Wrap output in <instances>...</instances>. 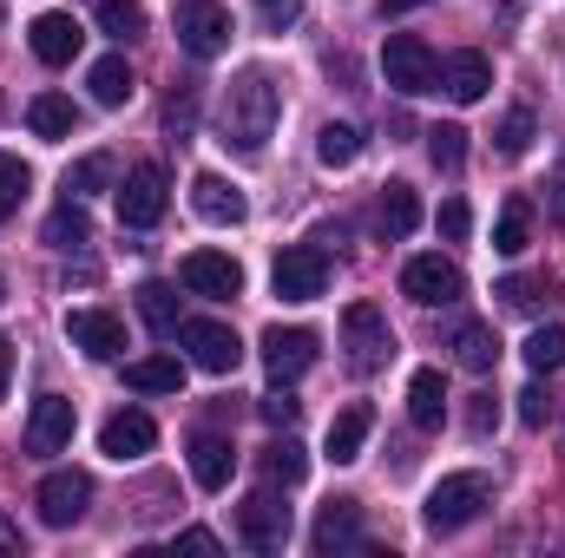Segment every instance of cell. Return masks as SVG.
Returning a JSON list of instances; mask_svg holds the SVG:
<instances>
[{
  "instance_id": "8fae6325",
  "label": "cell",
  "mask_w": 565,
  "mask_h": 558,
  "mask_svg": "<svg viewBox=\"0 0 565 558\" xmlns=\"http://www.w3.org/2000/svg\"><path fill=\"white\" fill-rule=\"evenodd\" d=\"M402 296H415L422 309H447V302L467 296V277H460L454 257H415V264L402 270Z\"/></svg>"
},
{
  "instance_id": "7c38bea8",
  "label": "cell",
  "mask_w": 565,
  "mask_h": 558,
  "mask_svg": "<svg viewBox=\"0 0 565 558\" xmlns=\"http://www.w3.org/2000/svg\"><path fill=\"white\" fill-rule=\"evenodd\" d=\"M178 282H184L191 296H211V302L244 296V270H237V257H224V250H191V257L178 264Z\"/></svg>"
},
{
  "instance_id": "484cf974",
  "label": "cell",
  "mask_w": 565,
  "mask_h": 558,
  "mask_svg": "<svg viewBox=\"0 0 565 558\" xmlns=\"http://www.w3.org/2000/svg\"><path fill=\"white\" fill-rule=\"evenodd\" d=\"M26 126L40 132V139H73V126H79V112H73V99L66 93H33L26 99Z\"/></svg>"
},
{
  "instance_id": "f35d334b",
  "label": "cell",
  "mask_w": 565,
  "mask_h": 558,
  "mask_svg": "<svg viewBox=\"0 0 565 558\" xmlns=\"http://www.w3.org/2000/svg\"><path fill=\"white\" fill-rule=\"evenodd\" d=\"M264 466H270V480H282V486H296V480L309 473V460H302V447H296L289 433H282L277 447H270V460H264Z\"/></svg>"
},
{
  "instance_id": "5b68a950",
  "label": "cell",
  "mask_w": 565,
  "mask_h": 558,
  "mask_svg": "<svg viewBox=\"0 0 565 558\" xmlns=\"http://www.w3.org/2000/svg\"><path fill=\"white\" fill-rule=\"evenodd\" d=\"M178 342H184L191 368H204V375H237V362H244V342H237V329H224V322H211V315H198V322H178Z\"/></svg>"
},
{
  "instance_id": "f5cc1de1",
  "label": "cell",
  "mask_w": 565,
  "mask_h": 558,
  "mask_svg": "<svg viewBox=\"0 0 565 558\" xmlns=\"http://www.w3.org/2000/svg\"><path fill=\"white\" fill-rule=\"evenodd\" d=\"M0 296H7V277H0Z\"/></svg>"
},
{
  "instance_id": "8992f818",
  "label": "cell",
  "mask_w": 565,
  "mask_h": 558,
  "mask_svg": "<svg viewBox=\"0 0 565 558\" xmlns=\"http://www.w3.org/2000/svg\"><path fill=\"white\" fill-rule=\"evenodd\" d=\"M164 204H171L164 164H132L126 184H119V224H126V230H151V224L164 217Z\"/></svg>"
},
{
  "instance_id": "ee69618b",
  "label": "cell",
  "mask_w": 565,
  "mask_h": 558,
  "mask_svg": "<svg viewBox=\"0 0 565 558\" xmlns=\"http://www.w3.org/2000/svg\"><path fill=\"white\" fill-rule=\"evenodd\" d=\"M296 408H302V401H289V395H282V382H277V395H264V401H257V415L270 420V427H289Z\"/></svg>"
},
{
  "instance_id": "d6986e66",
  "label": "cell",
  "mask_w": 565,
  "mask_h": 558,
  "mask_svg": "<svg viewBox=\"0 0 565 558\" xmlns=\"http://www.w3.org/2000/svg\"><path fill=\"white\" fill-rule=\"evenodd\" d=\"M309 546L322 558L355 552V546H362V506H355V500H329L322 519H316V533H309Z\"/></svg>"
},
{
  "instance_id": "74e56055",
  "label": "cell",
  "mask_w": 565,
  "mask_h": 558,
  "mask_svg": "<svg viewBox=\"0 0 565 558\" xmlns=\"http://www.w3.org/2000/svg\"><path fill=\"white\" fill-rule=\"evenodd\" d=\"M427 158H434L440 171H460V158H467V132H460V126H434V132H427Z\"/></svg>"
},
{
  "instance_id": "277c9868",
  "label": "cell",
  "mask_w": 565,
  "mask_h": 558,
  "mask_svg": "<svg viewBox=\"0 0 565 558\" xmlns=\"http://www.w3.org/2000/svg\"><path fill=\"white\" fill-rule=\"evenodd\" d=\"M342 348H349V368H355V375H375V368L395 355L388 315H382L375 302H349V309H342Z\"/></svg>"
},
{
  "instance_id": "603a6c76",
  "label": "cell",
  "mask_w": 565,
  "mask_h": 558,
  "mask_svg": "<svg viewBox=\"0 0 565 558\" xmlns=\"http://www.w3.org/2000/svg\"><path fill=\"white\" fill-rule=\"evenodd\" d=\"M86 86H93V106H106V112H119V106L132 99V66H126V53H106V60H93V73H86Z\"/></svg>"
},
{
  "instance_id": "7bdbcfd3",
  "label": "cell",
  "mask_w": 565,
  "mask_h": 558,
  "mask_svg": "<svg viewBox=\"0 0 565 558\" xmlns=\"http://www.w3.org/2000/svg\"><path fill=\"white\" fill-rule=\"evenodd\" d=\"M191 119H198V93L184 86V93H171V106H164V126H171V132H191Z\"/></svg>"
},
{
  "instance_id": "1f68e13d",
  "label": "cell",
  "mask_w": 565,
  "mask_h": 558,
  "mask_svg": "<svg viewBox=\"0 0 565 558\" xmlns=\"http://www.w3.org/2000/svg\"><path fill=\"white\" fill-rule=\"evenodd\" d=\"M316 158H322L329 171L355 164V158H362V132H355V126H335V119H329V126L316 132Z\"/></svg>"
},
{
  "instance_id": "7a4b0ae2",
  "label": "cell",
  "mask_w": 565,
  "mask_h": 558,
  "mask_svg": "<svg viewBox=\"0 0 565 558\" xmlns=\"http://www.w3.org/2000/svg\"><path fill=\"white\" fill-rule=\"evenodd\" d=\"M487 506H493V480H487V473H447V480L427 493L422 519H427V533H460V526H473Z\"/></svg>"
},
{
  "instance_id": "e575fe53",
  "label": "cell",
  "mask_w": 565,
  "mask_h": 558,
  "mask_svg": "<svg viewBox=\"0 0 565 558\" xmlns=\"http://www.w3.org/2000/svg\"><path fill=\"white\" fill-rule=\"evenodd\" d=\"M26 191H33V171H26L13 151H0V224L26 204Z\"/></svg>"
},
{
  "instance_id": "8d00e7d4",
  "label": "cell",
  "mask_w": 565,
  "mask_h": 558,
  "mask_svg": "<svg viewBox=\"0 0 565 558\" xmlns=\"http://www.w3.org/2000/svg\"><path fill=\"white\" fill-rule=\"evenodd\" d=\"M493 139H500V158H526V151H533V112H526V106H513V112L500 119V132H493Z\"/></svg>"
},
{
  "instance_id": "cb8c5ba5",
  "label": "cell",
  "mask_w": 565,
  "mask_h": 558,
  "mask_svg": "<svg viewBox=\"0 0 565 558\" xmlns=\"http://www.w3.org/2000/svg\"><path fill=\"white\" fill-rule=\"evenodd\" d=\"M126 388H139V395H178L184 388V362L178 355H139V362H126Z\"/></svg>"
},
{
  "instance_id": "681fc988",
  "label": "cell",
  "mask_w": 565,
  "mask_h": 558,
  "mask_svg": "<svg viewBox=\"0 0 565 558\" xmlns=\"http://www.w3.org/2000/svg\"><path fill=\"white\" fill-rule=\"evenodd\" d=\"M13 552H20V526L0 513V558H13Z\"/></svg>"
},
{
  "instance_id": "ac0fdd59",
  "label": "cell",
  "mask_w": 565,
  "mask_h": 558,
  "mask_svg": "<svg viewBox=\"0 0 565 558\" xmlns=\"http://www.w3.org/2000/svg\"><path fill=\"white\" fill-rule=\"evenodd\" d=\"M158 447V427H151V415H139V408H119V415L99 427V453L106 460H145Z\"/></svg>"
},
{
  "instance_id": "4dcf8cb0",
  "label": "cell",
  "mask_w": 565,
  "mask_h": 558,
  "mask_svg": "<svg viewBox=\"0 0 565 558\" xmlns=\"http://www.w3.org/2000/svg\"><path fill=\"white\" fill-rule=\"evenodd\" d=\"M139 315L151 335H178V296H171V282H145L139 289Z\"/></svg>"
},
{
  "instance_id": "60d3db41",
  "label": "cell",
  "mask_w": 565,
  "mask_h": 558,
  "mask_svg": "<svg viewBox=\"0 0 565 558\" xmlns=\"http://www.w3.org/2000/svg\"><path fill=\"white\" fill-rule=\"evenodd\" d=\"M493 296H500L507 309H533V302H540V282H533V277H507Z\"/></svg>"
},
{
  "instance_id": "9c48e42d",
  "label": "cell",
  "mask_w": 565,
  "mask_h": 558,
  "mask_svg": "<svg viewBox=\"0 0 565 558\" xmlns=\"http://www.w3.org/2000/svg\"><path fill=\"white\" fill-rule=\"evenodd\" d=\"M257 348H264V368H270V382H282V388H289V382H302V375H309V368H316V355H322V335H316V329H264V342H257Z\"/></svg>"
},
{
  "instance_id": "c3c4849f",
  "label": "cell",
  "mask_w": 565,
  "mask_h": 558,
  "mask_svg": "<svg viewBox=\"0 0 565 558\" xmlns=\"http://www.w3.org/2000/svg\"><path fill=\"white\" fill-rule=\"evenodd\" d=\"M178 546H184V552H217V539H211L204 526H191V533H178Z\"/></svg>"
},
{
  "instance_id": "b9f144b4",
  "label": "cell",
  "mask_w": 565,
  "mask_h": 558,
  "mask_svg": "<svg viewBox=\"0 0 565 558\" xmlns=\"http://www.w3.org/2000/svg\"><path fill=\"white\" fill-rule=\"evenodd\" d=\"M296 13H302V0H257V20H264L270 33H282V26H296Z\"/></svg>"
},
{
  "instance_id": "6da1fadb",
  "label": "cell",
  "mask_w": 565,
  "mask_h": 558,
  "mask_svg": "<svg viewBox=\"0 0 565 558\" xmlns=\"http://www.w3.org/2000/svg\"><path fill=\"white\" fill-rule=\"evenodd\" d=\"M277 112H282V93L264 66H244L224 93V112H217V144H231L237 158H257L270 132H277Z\"/></svg>"
},
{
  "instance_id": "d590c367",
  "label": "cell",
  "mask_w": 565,
  "mask_h": 558,
  "mask_svg": "<svg viewBox=\"0 0 565 558\" xmlns=\"http://www.w3.org/2000/svg\"><path fill=\"white\" fill-rule=\"evenodd\" d=\"M99 26H106L113 40H139L145 33V7L139 0H99Z\"/></svg>"
},
{
  "instance_id": "5bb4252c",
  "label": "cell",
  "mask_w": 565,
  "mask_h": 558,
  "mask_svg": "<svg viewBox=\"0 0 565 558\" xmlns=\"http://www.w3.org/2000/svg\"><path fill=\"white\" fill-rule=\"evenodd\" d=\"M237 533H244V546H257V552H282V546H289V506H282L277 493H250V500L237 506Z\"/></svg>"
},
{
  "instance_id": "30bf717a",
  "label": "cell",
  "mask_w": 565,
  "mask_h": 558,
  "mask_svg": "<svg viewBox=\"0 0 565 558\" xmlns=\"http://www.w3.org/2000/svg\"><path fill=\"white\" fill-rule=\"evenodd\" d=\"M33 506H40V519H46V526H79V519H86V506H93V480H86L79 466H60V473H46V480H40Z\"/></svg>"
},
{
  "instance_id": "ab89813d",
  "label": "cell",
  "mask_w": 565,
  "mask_h": 558,
  "mask_svg": "<svg viewBox=\"0 0 565 558\" xmlns=\"http://www.w3.org/2000/svg\"><path fill=\"white\" fill-rule=\"evenodd\" d=\"M467 230H473V211H467L460 197H447V204H440V237H447V244H460Z\"/></svg>"
},
{
  "instance_id": "83f0119b",
  "label": "cell",
  "mask_w": 565,
  "mask_h": 558,
  "mask_svg": "<svg viewBox=\"0 0 565 558\" xmlns=\"http://www.w3.org/2000/svg\"><path fill=\"white\" fill-rule=\"evenodd\" d=\"M53 250H86L93 244V224H86V197H66L53 217H46V230H40Z\"/></svg>"
},
{
  "instance_id": "836d02e7",
  "label": "cell",
  "mask_w": 565,
  "mask_h": 558,
  "mask_svg": "<svg viewBox=\"0 0 565 558\" xmlns=\"http://www.w3.org/2000/svg\"><path fill=\"white\" fill-rule=\"evenodd\" d=\"M526 368H533V375L565 368V329H559V322H546V329H533V335H526Z\"/></svg>"
},
{
  "instance_id": "f907efd6",
  "label": "cell",
  "mask_w": 565,
  "mask_h": 558,
  "mask_svg": "<svg viewBox=\"0 0 565 558\" xmlns=\"http://www.w3.org/2000/svg\"><path fill=\"white\" fill-rule=\"evenodd\" d=\"M7 382H13V342L0 335V401H7Z\"/></svg>"
},
{
  "instance_id": "44dd1931",
  "label": "cell",
  "mask_w": 565,
  "mask_h": 558,
  "mask_svg": "<svg viewBox=\"0 0 565 558\" xmlns=\"http://www.w3.org/2000/svg\"><path fill=\"white\" fill-rule=\"evenodd\" d=\"M231 473H237V447L217 440V433H198V440H191V480H198L204 493H224Z\"/></svg>"
},
{
  "instance_id": "7402d4cb",
  "label": "cell",
  "mask_w": 565,
  "mask_h": 558,
  "mask_svg": "<svg viewBox=\"0 0 565 558\" xmlns=\"http://www.w3.org/2000/svg\"><path fill=\"white\" fill-rule=\"evenodd\" d=\"M408 420L422 433H434L447 420V382H440V368H415V382H408Z\"/></svg>"
},
{
  "instance_id": "7dc6e473",
  "label": "cell",
  "mask_w": 565,
  "mask_h": 558,
  "mask_svg": "<svg viewBox=\"0 0 565 558\" xmlns=\"http://www.w3.org/2000/svg\"><path fill=\"white\" fill-rule=\"evenodd\" d=\"M493 420H500V408H493V401H487V395H480V401H473V415H467V427H473V433H487V427H493Z\"/></svg>"
},
{
  "instance_id": "3957f363",
  "label": "cell",
  "mask_w": 565,
  "mask_h": 558,
  "mask_svg": "<svg viewBox=\"0 0 565 558\" xmlns=\"http://www.w3.org/2000/svg\"><path fill=\"white\" fill-rule=\"evenodd\" d=\"M382 73H388V86L408 93V99L440 93V60H434V46H427L422 33H388V46H382Z\"/></svg>"
},
{
  "instance_id": "f6af8a7d",
  "label": "cell",
  "mask_w": 565,
  "mask_h": 558,
  "mask_svg": "<svg viewBox=\"0 0 565 558\" xmlns=\"http://www.w3.org/2000/svg\"><path fill=\"white\" fill-rule=\"evenodd\" d=\"M546 415H553L546 388H526V395H520V420H526V427H546Z\"/></svg>"
},
{
  "instance_id": "ba28073f",
  "label": "cell",
  "mask_w": 565,
  "mask_h": 558,
  "mask_svg": "<svg viewBox=\"0 0 565 558\" xmlns=\"http://www.w3.org/2000/svg\"><path fill=\"white\" fill-rule=\"evenodd\" d=\"M270 289H277L282 302H316L329 289V257L316 244H289L277 264H270Z\"/></svg>"
},
{
  "instance_id": "e0dca14e",
  "label": "cell",
  "mask_w": 565,
  "mask_h": 558,
  "mask_svg": "<svg viewBox=\"0 0 565 558\" xmlns=\"http://www.w3.org/2000/svg\"><path fill=\"white\" fill-rule=\"evenodd\" d=\"M487 86H493V66H487V53H447L440 60V93L454 99V106H480L487 99Z\"/></svg>"
},
{
  "instance_id": "f546056e",
  "label": "cell",
  "mask_w": 565,
  "mask_h": 558,
  "mask_svg": "<svg viewBox=\"0 0 565 558\" xmlns=\"http://www.w3.org/2000/svg\"><path fill=\"white\" fill-rule=\"evenodd\" d=\"M422 224V197H415V184H388L382 191V230L388 237H408Z\"/></svg>"
},
{
  "instance_id": "bcb514c9",
  "label": "cell",
  "mask_w": 565,
  "mask_h": 558,
  "mask_svg": "<svg viewBox=\"0 0 565 558\" xmlns=\"http://www.w3.org/2000/svg\"><path fill=\"white\" fill-rule=\"evenodd\" d=\"M546 211H553V224L565 230V171H553V184H546Z\"/></svg>"
},
{
  "instance_id": "d4e9b609",
  "label": "cell",
  "mask_w": 565,
  "mask_h": 558,
  "mask_svg": "<svg viewBox=\"0 0 565 558\" xmlns=\"http://www.w3.org/2000/svg\"><path fill=\"white\" fill-rule=\"evenodd\" d=\"M369 427H375V415L355 401V408H342V415L329 420V460L335 466H349V460H362V447H369Z\"/></svg>"
},
{
  "instance_id": "9a60e30c",
  "label": "cell",
  "mask_w": 565,
  "mask_h": 558,
  "mask_svg": "<svg viewBox=\"0 0 565 558\" xmlns=\"http://www.w3.org/2000/svg\"><path fill=\"white\" fill-rule=\"evenodd\" d=\"M73 401H66V395H40V401H33V415H26V453H40V460H46V453H66V447H73Z\"/></svg>"
},
{
  "instance_id": "f1b7e54d",
  "label": "cell",
  "mask_w": 565,
  "mask_h": 558,
  "mask_svg": "<svg viewBox=\"0 0 565 558\" xmlns=\"http://www.w3.org/2000/svg\"><path fill=\"white\" fill-rule=\"evenodd\" d=\"M526 244H533V204L526 197H507L500 217H493V250L500 257H520Z\"/></svg>"
},
{
  "instance_id": "4fadbf2b",
  "label": "cell",
  "mask_w": 565,
  "mask_h": 558,
  "mask_svg": "<svg viewBox=\"0 0 565 558\" xmlns=\"http://www.w3.org/2000/svg\"><path fill=\"white\" fill-rule=\"evenodd\" d=\"M66 335H73V348L93 355V362H119V355H126V322H119L113 309H73V315H66Z\"/></svg>"
},
{
  "instance_id": "2e32d148",
  "label": "cell",
  "mask_w": 565,
  "mask_h": 558,
  "mask_svg": "<svg viewBox=\"0 0 565 558\" xmlns=\"http://www.w3.org/2000/svg\"><path fill=\"white\" fill-rule=\"evenodd\" d=\"M26 46H33V60H40V66H66V60L86 46V33H79V20H73V13H40V20L26 26Z\"/></svg>"
},
{
  "instance_id": "52a82bcc",
  "label": "cell",
  "mask_w": 565,
  "mask_h": 558,
  "mask_svg": "<svg viewBox=\"0 0 565 558\" xmlns=\"http://www.w3.org/2000/svg\"><path fill=\"white\" fill-rule=\"evenodd\" d=\"M178 46L191 60H217L231 46V7L224 0H184L178 7Z\"/></svg>"
},
{
  "instance_id": "ffe728a7",
  "label": "cell",
  "mask_w": 565,
  "mask_h": 558,
  "mask_svg": "<svg viewBox=\"0 0 565 558\" xmlns=\"http://www.w3.org/2000/svg\"><path fill=\"white\" fill-rule=\"evenodd\" d=\"M191 211H198L204 224H244V191L224 184L217 171H198V178H191Z\"/></svg>"
},
{
  "instance_id": "d6a6232c",
  "label": "cell",
  "mask_w": 565,
  "mask_h": 558,
  "mask_svg": "<svg viewBox=\"0 0 565 558\" xmlns=\"http://www.w3.org/2000/svg\"><path fill=\"white\" fill-rule=\"evenodd\" d=\"M113 151H93V158H79L73 171H66V197H93V191H106L113 184Z\"/></svg>"
},
{
  "instance_id": "4316f807",
  "label": "cell",
  "mask_w": 565,
  "mask_h": 558,
  "mask_svg": "<svg viewBox=\"0 0 565 558\" xmlns=\"http://www.w3.org/2000/svg\"><path fill=\"white\" fill-rule=\"evenodd\" d=\"M454 362H460L467 375H487V368L500 362V335H493L487 322H460V329H454Z\"/></svg>"
},
{
  "instance_id": "816d5d0a",
  "label": "cell",
  "mask_w": 565,
  "mask_h": 558,
  "mask_svg": "<svg viewBox=\"0 0 565 558\" xmlns=\"http://www.w3.org/2000/svg\"><path fill=\"white\" fill-rule=\"evenodd\" d=\"M408 7H422V0H382V20H402Z\"/></svg>"
}]
</instances>
